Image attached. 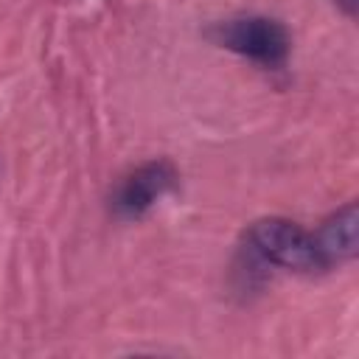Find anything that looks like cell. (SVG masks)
Returning <instances> with one entry per match:
<instances>
[{"mask_svg": "<svg viewBox=\"0 0 359 359\" xmlns=\"http://www.w3.org/2000/svg\"><path fill=\"white\" fill-rule=\"evenodd\" d=\"M314 241H317L325 264L351 261L356 255V244H359V210H356V202H348L334 216H328L323 222L320 233L314 236Z\"/></svg>", "mask_w": 359, "mask_h": 359, "instance_id": "4", "label": "cell"}, {"mask_svg": "<svg viewBox=\"0 0 359 359\" xmlns=\"http://www.w3.org/2000/svg\"><path fill=\"white\" fill-rule=\"evenodd\" d=\"M177 182V168L168 160H151L123 177L112 196V210L121 219L143 216L157 199H163Z\"/></svg>", "mask_w": 359, "mask_h": 359, "instance_id": "3", "label": "cell"}, {"mask_svg": "<svg viewBox=\"0 0 359 359\" xmlns=\"http://www.w3.org/2000/svg\"><path fill=\"white\" fill-rule=\"evenodd\" d=\"M247 241L264 261L283 266V269L317 272L328 266L314 236L306 233L300 224L280 219V216H266V219L252 222L247 230Z\"/></svg>", "mask_w": 359, "mask_h": 359, "instance_id": "1", "label": "cell"}, {"mask_svg": "<svg viewBox=\"0 0 359 359\" xmlns=\"http://www.w3.org/2000/svg\"><path fill=\"white\" fill-rule=\"evenodd\" d=\"M210 36L222 48H227L238 56H247L258 65H266V67L283 65L289 56V48H292V36H289L286 25L272 17H258V14L216 22L210 28Z\"/></svg>", "mask_w": 359, "mask_h": 359, "instance_id": "2", "label": "cell"}, {"mask_svg": "<svg viewBox=\"0 0 359 359\" xmlns=\"http://www.w3.org/2000/svg\"><path fill=\"white\" fill-rule=\"evenodd\" d=\"M334 3H337L345 14H351V17H353V14H356V8H359V0H334Z\"/></svg>", "mask_w": 359, "mask_h": 359, "instance_id": "5", "label": "cell"}]
</instances>
